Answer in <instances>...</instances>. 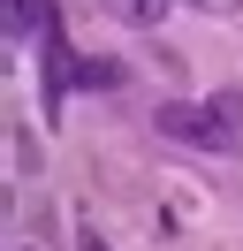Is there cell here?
Returning <instances> with one entry per match:
<instances>
[{
  "label": "cell",
  "mask_w": 243,
  "mask_h": 251,
  "mask_svg": "<svg viewBox=\"0 0 243 251\" xmlns=\"http://www.w3.org/2000/svg\"><path fill=\"white\" fill-rule=\"evenodd\" d=\"M84 251H106V236H84Z\"/></svg>",
  "instance_id": "cell-7"
},
{
  "label": "cell",
  "mask_w": 243,
  "mask_h": 251,
  "mask_svg": "<svg viewBox=\"0 0 243 251\" xmlns=\"http://www.w3.org/2000/svg\"><path fill=\"white\" fill-rule=\"evenodd\" d=\"M197 16H243V0H190Z\"/></svg>",
  "instance_id": "cell-6"
},
{
  "label": "cell",
  "mask_w": 243,
  "mask_h": 251,
  "mask_svg": "<svg viewBox=\"0 0 243 251\" xmlns=\"http://www.w3.org/2000/svg\"><path fill=\"white\" fill-rule=\"evenodd\" d=\"M30 23H38V0H8V38L30 31Z\"/></svg>",
  "instance_id": "cell-5"
},
{
  "label": "cell",
  "mask_w": 243,
  "mask_h": 251,
  "mask_svg": "<svg viewBox=\"0 0 243 251\" xmlns=\"http://www.w3.org/2000/svg\"><path fill=\"white\" fill-rule=\"evenodd\" d=\"M122 16H129V23H137V31H152V23H160V16H167V0H122Z\"/></svg>",
  "instance_id": "cell-3"
},
{
  "label": "cell",
  "mask_w": 243,
  "mask_h": 251,
  "mask_svg": "<svg viewBox=\"0 0 243 251\" xmlns=\"http://www.w3.org/2000/svg\"><path fill=\"white\" fill-rule=\"evenodd\" d=\"M76 84H99V92H106V84H122V69H106V61H76Z\"/></svg>",
  "instance_id": "cell-4"
},
{
  "label": "cell",
  "mask_w": 243,
  "mask_h": 251,
  "mask_svg": "<svg viewBox=\"0 0 243 251\" xmlns=\"http://www.w3.org/2000/svg\"><path fill=\"white\" fill-rule=\"evenodd\" d=\"M205 107H213V114H220V129H228V137H236V145H243V92H213V99H205Z\"/></svg>",
  "instance_id": "cell-2"
},
{
  "label": "cell",
  "mask_w": 243,
  "mask_h": 251,
  "mask_svg": "<svg viewBox=\"0 0 243 251\" xmlns=\"http://www.w3.org/2000/svg\"><path fill=\"white\" fill-rule=\"evenodd\" d=\"M152 129L160 137H175V145H197V152H236V137L220 129V114L205 107V99H167V107H152Z\"/></svg>",
  "instance_id": "cell-1"
}]
</instances>
